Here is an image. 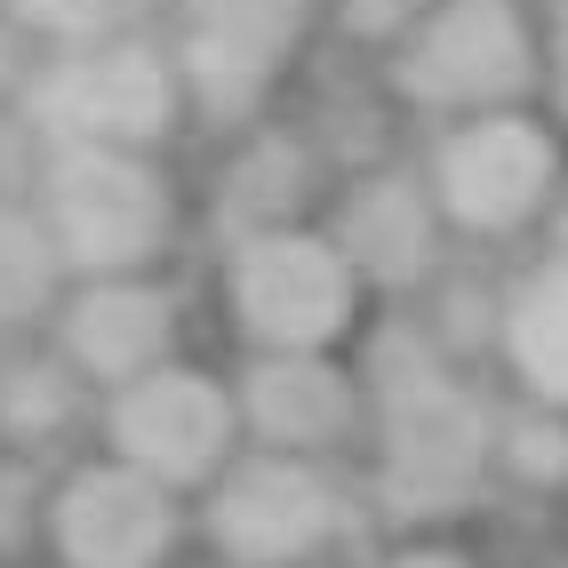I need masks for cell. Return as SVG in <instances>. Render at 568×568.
I'll return each mask as SVG.
<instances>
[{"mask_svg":"<svg viewBox=\"0 0 568 568\" xmlns=\"http://www.w3.org/2000/svg\"><path fill=\"white\" fill-rule=\"evenodd\" d=\"M41 129L64 136V144H104V153H121L129 136H153L169 121V72L153 49H97V57H72L57 64L41 97Z\"/></svg>","mask_w":568,"mask_h":568,"instance_id":"cell-7","label":"cell"},{"mask_svg":"<svg viewBox=\"0 0 568 568\" xmlns=\"http://www.w3.org/2000/svg\"><path fill=\"white\" fill-rule=\"evenodd\" d=\"M505 345H513V368L528 376V385H537L552 408H568V256L545 264V273L513 296Z\"/></svg>","mask_w":568,"mask_h":568,"instance_id":"cell-13","label":"cell"},{"mask_svg":"<svg viewBox=\"0 0 568 568\" xmlns=\"http://www.w3.org/2000/svg\"><path fill=\"white\" fill-rule=\"evenodd\" d=\"M416 9H425V0H345V24L353 32H400Z\"/></svg>","mask_w":568,"mask_h":568,"instance_id":"cell-21","label":"cell"},{"mask_svg":"<svg viewBox=\"0 0 568 568\" xmlns=\"http://www.w3.org/2000/svg\"><path fill=\"white\" fill-rule=\"evenodd\" d=\"M64 408H72V393H64L57 368H9V376H0V416H9L17 433L64 425Z\"/></svg>","mask_w":568,"mask_h":568,"instance_id":"cell-17","label":"cell"},{"mask_svg":"<svg viewBox=\"0 0 568 568\" xmlns=\"http://www.w3.org/2000/svg\"><path fill=\"white\" fill-rule=\"evenodd\" d=\"M433 256V201L408 176H376L345 209V264H361L368 281H416Z\"/></svg>","mask_w":568,"mask_h":568,"instance_id":"cell-11","label":"cell"},{"mask_svg":"<svg viewBox=\"0 0 568 568\" xmlns=\"http://www.w3.org/2000/svg\"><path fill=\"white\" fill-rule=\"evenodd\" d=\"M49 281H57V241L32 216L0 209V328L41 313L49 305Z\"/></svg>","mask_w":568,"mask_h":568,"instance_id":"cell-14","label":"cell"},{"mask_svg":"<svg viewBox=\"0 0 568 568\" xmlns=\"http://www.w3.org/2000/svg\"><path fill=\"white\" fill-rule=\"evenodd\" d=\"M248 416L281 448H321L353 425V385L336 368H321L313 353H288V361H264L248 376Z\"/></svg>","mask_w":568,"mask_h":568,"instance_id":"cell-12","label":"cell"},{"mask_svg":"<svg viewBox=\"0 0 568 568\" xmlns=\"http://www.w3.org/2000/svg\"><path fill=\"white\" fill-rule=\"evenodd\" d=\"M552 89H560V104H568V9L552 17Z\"/></svg>","mask_w":568,"mask_h":568,"instance_id":"cell-22","label":"cell"},{"mask_svg":"<svg viewBox=\"0 0 568 568\" xmlns=\"http://www.w3.org/2000/svg\"><path fill=\"white\" fill-rule=\"evenodd\" d=\"M376 400H385V488L400 513H448L488 473V416L416 336L376 345Z\"/></svg>","mask_w":568,"mask_h":568,"instance_id":"cell-1","label":"cell"},{"mask_svg":"<svg viewBox=\"0 0 568 568\" xmlns=\"http://www.w3.org/2000/svg\"><path fill=\"white\" fill-rule=\"evenodd\" d=\"M193 9H201V24H216V32H248V41L281 49L288 32H296V9H305V0H193Z\"/></svg>","mask_w":568,"mask_h":568,"instance_id":"cell-19","label":"cell"},{"mask_svg":"<svg viewBox=\"0 0 568 568\" xmlns=\"http://www.w3.org/2000/svg\"><path fill=\"white\" fill-rule=\"evenodd\" d=\"M560 256H568V201H560Z\"/></svg>","mask_w":568,"mask_h":568,"instance_id":"cell-24","label":"cell"},{"mask_svg":"<svg viewBox=\"0 0 568 568\" xmlns=\"http://www.w3.org/2000/svg\"><path fill=\"white\" fill-rule=\"evenodd\" d=\"M216 545L233 552L241 568H288L328 545L336 528V488L305 465V457H273L248 465L216 488Z\"/></svg>","mask_w":568,"mask_h":568,"instance_id":"cell-6","label":"cell"},{"mask_svg":"<svg viewBox=\"0 0 568 568\" xmlns=\"http://www.w3.org/2000/svg\"><path fill=\"white\" fill-rule=\"evenodd\" d=\"M385 568H473V560H465V552H433V545H425V552H400V560H385Z\"/></svg>","mask_w":568,"mask_h":568,"instance_id":"cell-23","label":"cell"},{"mask_svg":"<svg viewBox=\"0 0 568 568\" xmlns=\"http://www.w3.org/2000/svg\"><path fill=\"white\" fill-rule=\"evenodd\" d=\"M400 81L416 104H497L528 81V24L513 0H448V9L408 41Z\"/></svg>","mask_w":568,"mask_h":568,"instance_id":"cell-4","label":"cell"},{"mask_svg":"<svg viewBox=\"0 0 568 568\" xmlns=\"http://www.w3.org/2000/svg\"><path fill=\"white\" fill-rule=\"evenodd\" d=\"M176 537L169 488L129 465H97L57 497V552L72 568H161Z\"/></svg>","mask_w":568,"mask_h":568,"instance_id":"cell-9","label":"cell"},{"mask_svg":"<svg viewBox=\"0 0 568 568\" xmlns=\"http://www.w3.org/2000/svg\"><path fill=\"white\" fill-rule=\"evenodd\" d=\"M233 305L256 336H273L288 353H313L353 313V264L305 233H256L233 264Z\"/></svg>","mask_w":568,"mask_h":568,"instance_id":"cell-3","label":"cell"},{"mask_svg":"<svg viewBox=\"0 0 568 568\" xmlns=\"http://www.w3.org/2000/svg\"><path fill=\"white\" fill-rule=\"evenodd\" d=\"M9 9L24 24H41V32H72V41H89V32H112L136 0H9Z\"/></svg>","mask_w":568,"mask_h":568,"instance_id":"cell-20","label":"cell"},{"mask_svg":"<svg viewBox=\"0 0 568 568\" xmlns=\"http://www.w3.org/2000/svg\"><path fill=\"white\" fill-rule=\"evenodd\" d=\"M552 193V144L528 121H473L440 153V201L473 233H513Z\"/></svg>","mask_w":568,"mask_h":568,"instance_id":"cell-8","label":"cell"},{"mask_svg":"<svg viewBox=\"0 0 568 568\" xmlns=\"http://www.w3.org/2000/svg\"><path fill=\"white\" fill-rule=\"evenodd\" d=\"M273 57L281 49H264V41H248V32H216V24H201L193 32V89L216 104V112H233V104H248L256 89H264V72H273Z\"/></svg>","mask_w":568,"mask_h":568,"instance_id":"cell-15","label":"cell"},{"mask_svg":"<svg viewBox=\"0 0 568 568\" xmlns=\"http://www.w3.org/2000/svg\"><path fill=\"white\" fill-rule=\"evenodd\" d=\"M112 433H121V457L129 473L184 488V480H209L224 457V433H233V408L209 376H184V368H153L136 376L112 408Z\"/></svg>","mask_w":568,"mask_h":568,"instance_id":"cell-5","label":"cell"},{"mask_svg":"<svg viewBox=\"0 0 568 568\" xmlns=\"http://www.w3.org/2000/svg\"><path fill=\"white\" fill-rule=\"evenodd\" d=\"M64 336L97 376H153V361L169 353V296L136 281H104L72 305Z\"/></svg>","mask_w":568,"mask_h":568,"instance_id":"cell-10","label":"cell"},{"mask_svg":"<svg viewBox=\"0 0 568 568\" xmlns=\"http://www.w3.org/2000/svg\"><path fill=\"white\" fill-rule=\"evenodd\" d=\"M224 193H233V216H281L288 201H296V153L288 144H256V153L233 169V184H224Z\"/></svg>","mask_w":568,"mask_h":568,"instance_id":"cell-16","label":"cell"},{"mask_svg":"<svg viewBox=\"0 0 568 568\" xmlns=\"http://www.w3.org/2000/svg\"><path fill=\"white\" fill-rule=\"evenodd\" d=\"M505 465L520 480H568V425L560 416H520L505 433Z\"/></svg>","mask_w":568,"mask_h":568,"instance_id":"cell-18","label":"cell"},{"mask_svg":"<svg viewBox=\"0 0 568 568\" xmlns=\"http://www.w3.org/2000/svg\"><path fill=\"white\" fill-rule=\"evenodd\" d=\"M49 224H57L64 256L97 264V273H121V264H136L161 241L169 201L144 161L104 153V144H64L49 169Z\"/></svg>","mask_w":568,"mask_h":568,"instance_id":"cell-2","label":"cell"}]
</instances>
